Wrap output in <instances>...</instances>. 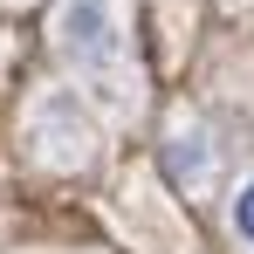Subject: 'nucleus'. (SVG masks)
<instances>
[{
  "label": "nucleus",
  "instance_id": "nucleus-1",
  "mask_svg": "<svg viewBox=\"0 0 254 254\" xmlns=\"http://www.w3.org/2000/svg\"><path fill=\"white\" fill-rule=\"evenodd\" d=\"M48 42H55V55L76 69V83H89L103 103H110V76H117L124 96L137 103L124 0H55V7H48Z\"/></svg>",
  "mask_w": 254,
  "mask_h": 254
},
{
  "label": "nucleus",
  "instance_id": "nucleus-2",
  "mask_svg": "<svg viewBox=\"0 0 254 254\" xmlns=\"http://www.w3.org/2000/svg\"><path fill=\"white\" fill-rule=\"evenodd\" d=\"M28 151L55 172H76L96 158V110L83 103L76 83H55L28 103Z\"/></svg>",
  "mask_w": 254,
  "mask_h": 254
},
{
  "label": "nucleus",
  "instance_id": "nucleus-3",
  "mask_svg": "<svg viewBox=\"0 0 254 254\" xmlns=\"http://www.w3.org/2000/svg\"><path fill=\"white\" fill-rule=\"evenodd\" d=\"M158 165L179 192H206L213 172H220V144H213V130L199 117H172L165 137H158Z\"/></svg>",
  "mask_w": 254,
  "mask_h": 254
},
{
  "label": "nucleus",
  "instance_id": "nucleus-4",
  "mask_svg": "<svg viewBox=\"0 0 254 254\" xmlns=\"http://www.w3.org/2000/svg\"><path fill=\"white\" fill-rule=\"evenodd\" d=\"M227 227H234V241L254 254V172L234 186V206H227Z\"/></svg>",
  "mask_w": 254,
  "mask_h": 254
},
{
  "label": "nucleus",
  "instance_id": "nucleus-5",
  "mask_svg": "<svg viewBox=\"0 0 254 254\" xmlns=\"http://www.w3.org/2000/svg\"><path fill=\"white\" fill-rule=\"evenodd\" d=\"M0 7H35V0H0Z\"/></svg>",
  "mask_w": 254,
  "mask_h": 254
}]
</instances>
